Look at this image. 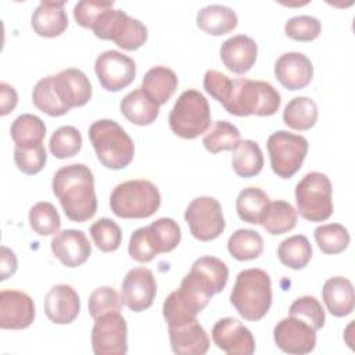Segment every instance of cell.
Instances as JSON below:
<instances>
[{
  "label": "cell",
  "instance_id": "60d3db41",
  "mask_svg": "<svg viewBox=\"0 0 355 355\" xmlns=\"http://www.w3.org/2000/svg\"><path fill=\"white\" fill-rule=\"evenodd\" d=\"M49 147L55 158H71L82 148V135L73 126H61L51 135Z\"/></svg>",
  "mask_w": 355,
  "mask_h": 355
},
{
  "label": "cell",
  "instance_id": "8fae6325",
  "mask_svg": "<svg viewBox=\"0 0 355 355\" xmlns=\"http://www.w3.org/2000/svg\"><path fill=\"white\" fill-rule=\"evenodd\" d=\"M184 220L193 237L200 241L215 240L223 233L226 226L219 201L208 196L191 200L184 211Z\"/></svg>",
  "mask_w": 355,
  "mask_h": 355
},
{
  "label": "cell",
  "instance_id": "52a82bcc",
  "mask_svg": "<svg viewBox=\"0 0 355 355\" xmlns=\"http://www.w3.org/2000/svg\"><path fill=\"white\" fill-rule=\"evenodd\" d=\"M168 122L176 136L189 140L198 137L211 126L208 100L198 90H184L171 110Z\"/></svg>",
  "mask_w": 355,
  "mask_h": 355
},
{
  "label": "cell",
  "instance_id": "836d02e7",
  "mask_svg": "<svg viewBox=\"0 0 355 355\" xmlns=\"http://www.w3.org/2000/svg\"><path fill=\"white\" fill-rule=\"evenodd\" d=\"M277 257L284 266L295 270L302 269L312 258L311 243L304 234L284 239L277 247Z\"/></svg>",
  "mask_w": 355,
  "mask_h": 355
},
{
  "label": "cell",
  "instance_id": "7402d4cb",
  "mask_svg": "<svg viewBox=\"0 0 355 355\" xmlns=\"http://www.w3.org/2000/svg\"><path fill=\"white\" fill-rule=\"evenodd\" d=\"M172 351L178 355H204L209 348V338L197 318L176 326H168Z\"/></svg>",
  "mask_w": 355,
  "mask_h": 355
},
{
  "label": "cell",
  "instance_id": "5b68a950",
  "mask_svg": "<svg viewBox=\"0 0 355 355\" xmlns=\"http://www.w3.org/2000/svg\"><path fill=\"white\" fill-rule=\"evenodd\" d=\"M89 139L97 159L108 169L126 168L135 155V144L125 129L112 119H98L89 128Z\"/></svg>",
  "mask_w": 355,
  "mask_h": 355
},
{
  "label": "cell",
  "instance_id": "83f0119b",
  "mask_svg": "<svg viewBox=\"0 0 355 355\" xmlns=\"http://www.w3.org/2000/svg\"><path fill=\"white\" fill-rule=\"evenodd\" d=\"M197 26L208 35L220 36L232 32L237 26L236 12L222 4H209L197 12Z\"/></svg>",
  "mask_w": 355,
  "mask_h": 355
},
{
  "label": "cell",
  "instance_id": "3957f363",
  "mask_svg": "<svg viewBox=\"0 0 355 355\" xmlns=\"http://www.w3.org/2000/svg\"><path fill=\"white\" fill-rule=\"evenodd\" d=\"M230 302L241 318L250 322L262 319L272 305V282L259 268L241 270L230 293Z\"/></svg>",
  "mask_w": 355,
  "mask_h": 355
},
{
  "label": "cell",
  "instance_id": "f1b7e54d",
  "mask_svg": "<svg viewBox=\"0 0 355 355\" xmlns=\"http://www.w3.org/2000/svg\"><path fill=\"white\" fill-rule=\"evenodd\" d=\"M232 166L241 178L257 176L263 166L262 150L254 140H240L233 148Z\"/></svg>",
  "mask_w": 355,
  "mask_h": 355
},
{
  "label": "cell",
  "instance_id": "d6a6232c",
  "mask_svg": "<svg viewBox=\"0 0 355 355\" xmlns=\"http://www.w3.org/2000/svg\"><path fill=\"white\" fill-rule=\"evenodd\" d=\"M269 197L259 187L243 189L236 200V211L241 220L252 225H261L263 212L269 205Z\"/></svg>",
  "mask_w": 355,
  "mask_h": 355
},
{
  "label": "cell",
  "instance_id": "f6af8a7d",
  "mask_svg": "<svg viewBox=\"0 0 355 355\" xmlns=\"http://www.w3.org/2000/svg\"><path fill=\"white\" fill-rule=\"evenodd\" d=\"M46 161L47 154L43 143L35 146H15L14 148V162L25 175L39 173L44 168Z\"/></svg>",
  "mask_w": 355,
  "mask_h": 355
},
{
  "label": "cell",
  "instance_id": "7c38bea8",
  "mask_svg": "<svg viewBox=\"0 0 355 355\" xmlns=\"http://www.w3.org/2000/svg\"><path fill=\"white\" fill-rule=\"evenodd\" d=\"M92 348L96 355L128 352V326L121 313H107L96 319L92 329Z\"/></svg>",
  "mask_w": 355,
  "mask_h": 355
},
{
  "label": "cell",
  "instance_id": "7dc6e473",
  "mask_svg": "<svg viewBox=\"0 0 355 355\" xmlns=\"http://www.w3.org/2000/svg\"><path fill=\"white\" fill-rule=\"evenodd\" d=\"M114 1H96V0H82L73 7V18L78 25L92 29L98 17L108 8H112Z\"/></svg>",
  "mask_w": 355,
  "mask_h": 355
},
{
  "label": "cell",
  "instance_id": "ee69618b",
  "mask_svg": "<svg viewBox=\"0 0 355 355\" xmlns=\"http://www.w3.org/2000/svg\"><path fill=\"white\" fill-rule=\"evenodd\" d=\"M122 297L108 286L96 288L89 297V313L96 320L107 313H119L122 309Z\"/></svg>",
  "mask_w": 355,
  "mask_h": 355
},
{
  "label": "cell",
  "instance_id": "484cf974",
  "mask_svg": "<svg viewBox=\"0 0 355 355\" xmlns=\"http://www.w3.org/2000/svg\"><path fill=\"white\" fill-rule=\"evenodd\" d=\"M178 89L176 73L162 65L148 69L141 80V90L158 105L165 104Z\"/></svg>",
  "mask_w": 355,
  "mask_h": 355
},
{
  "label": "cell",
  "instance_id": "bcb514c9",
  "mask_svg": "<svg viewBox=\"0 0 355 355\" xmlns=\"http://www.w3.org/2000/svg\"><path fill=\"white\" fill-rule=\"evenodd\" d=\"M284 32L297 42H312L320 35L322 24L312 15H297L286 22Z\"/></svg>",
  "mask_w": 355,
  "mask_h": 355
},
{
  "label": "cell",
  "instance_id": "4dcf8cb0",
  "mask_svg": "<svg viewBox=\"0 0 355 355\" xmlns=\"http://www.w3.org/2000/svg\"><path fill=\"white\" fill-rule=\"evenodd\" d=\"M283 121L294 130H308L318 121V105L311 97H294L284 107Z\"/></svg>",
  "mask_w": 355,
  "mask_h": 355
},
{
  "label": "cell",
  "instance_id": "2e32d148",
  "mask_svg": "<svg viewBox=\"0 0 355 355\" xmlns=\"http://www.w3.org/2000/svg\"><path fill=\"white\" fill-rule=\"evenodd\" d=\"M211 334L214 344L227 355H251L255 351L252 333L239 319H219Z\"/></svg>",
  "mask_w": 355,
  "mask_h": 355
},
{
  "label": "cell",
  "instance_id": "30bf717a",
  "mask_svg": "<svg viewBox=\"0 0 355 355\" xmlns=\"http://www.w3.org/2000/svg\"><path fill=\"white\" fill-rule=\"evenodd\" d=\"M266 148L273 172L282 179H288L301 168L308 153V140L301 135L276 130L268 137Z\"/></svg>",
  "mask_w": 355,
  "mask_h": 355
},
{
  "label": "cell",
  "instance_id": "681fc988",
  "mask_svg": "<svg viewBox=\"0 0 355 355\" xmlns=\"http://www.w3.org/2000/svg\"><path fill=\"white\" fill-rule=\"evenodd\" d=\"M204 89L209 96H212L223 105L232 89V80L222 72L208 69L204 75Z\"/></svg>",
  "mask_w": 355,
  "mask_h": 355
},
{
  "label": "cell",
  "instance_id": "ffe728a7",
  "mask_svg": "<svg viewBox=\"0 0 355 355\" xmlns=\"http://www.w3.org/2000/svg\"><path fill=\"white\" fill-rule=\"evenodd\" d=\"M44 313L55 324L72 323L80 311V300L69 284H55L44 295Z\"/></svg>",
  "mask_w": 355,
  "mask_h": 355
},
{
  "label": "cell",
  "instance_id": "8d00e7d4",
  "mask_svg": "<svg viewBox=\"0 0 355 355\" xmlns=\"http://www.w3.org/2000/svg\"><path fill=\"white\" fill-rule=\"evenodd\" d=\"M32 101L37 110L50 116H61L69 111V108L60 100L54 89L53 75L42 78L35 85L32 92Z\"/></svg>",
  "mask_w": 355,
  "mask_h": 355
},
{
  "label": "cell",
  "instance_id": "4316f807",
  "mask_svg": "<svg viewBox=\"0 0 355 355\" xmlns=\"http://www.w3.org/2000/svg\"><path fill=\"white\" fill-rule=\"evenodd\" d=\"M121 112L123 116L139 126H146L153 123L158 114H159V105L154 103L143 90L141 87L135 89L133 92L128 93L119 104Z\"/></svg>",
  "mask_w": 355,
  "mask_h": 355
},
{
  "label": "cell",
  "instance_id": "e575fe53",
  "mask_svg": "<svg viewBox=\"0 0 355 355\" xmlns=\"http://www.w3.org/2000/svg\"><path fill=\"white\" fill-rule=\"evenodd\" d=\"M10 135L15 146L42 144L46 136V125L33 114H22L11 123Z\"/></svg>",
  "mask_w": 355,
  "mask_h": 355
},
{
  "label": "cell",
  "instance_id": "ba28073f",
  "mask_svg": "<svg viewBox=\"0 0 355 355\" xmlns=\"http://www.w3.org/2000/svg\"><path fill=\"white\" fill-rule=\"evenodd\" d=\"M331 182L322 172L306 173L295 186L298 214L311 222H323L333 214Z\"/></svg>",
  "mask_w": 355,
  "mask_h": 355
},
{
  "label": "cell",
  "instance_id": "277c9868",
  "mask_svg": "<svg viewBox=\"0 0 355 355\" xmlns=\"http://www.w3.org/2000/svg\"><path fill=\"white\" fill-rule=\"evenodd\" d=\"M280 103V93L269 82L239 78L232 80L223 108L236 116H268L279 110Z\"/></svg>",
  "mask_w": 355,
  "mask_h": 355
},
{
  "label": "cell",
  "instance_id": "603a6c76",
  "mask_svg": "<svg viewBox=\"0 0 355 355\" xmlns=\"http://www.w3.org/2000/svg\"><path fill=\"white\" fill-rule=\"evenodd\" d=\"M223 65L234 73H245L252 68L258 55L255 40L247 35H236L225 40L219 50Z\"/></svg>",
  "mask_w": 355,
  "mask_h": 355
},
{
  "label": "cell",
  "instance_id": "ab89813d",
  "mask_svg": "<svg viewBox=\"0 0 355 355\" xmlns=\"http://www.w3.org/2000/svg\"><path fill=\"white\" fill-rule=\"evenodd\" d=\"M29 225L35 233L40 236H51L58 233L61 219L57 208L51 202L40 201L29 211Z\"/></svg>",
  "mask_w": 355,
  "mask_h": 355
},
{
  "label": "cell",
  "instance_id": "4fadbf2b",
  "mask_svg": "<svg viewBox=\"0 0 355 355\" xmlns=\"http://www.w3.org/2000/svg\"><path fill=\"white\" fill-rule=\"evenodd\" d=\"M94 71L103 89L119 92L133 82L136 62L121 51L107 50L96 58Z\"/></svg>",
  "mask_w": 355,
  "mask_h": 355
},
{
  "label": "cell",
  "instance_id": "44dd1931",
  "mask_svg": "<svg viewBox=\"0 0 355 355\" xmlns=\"http://www.w3.org/2000/svg\"><path fill=\"white\" fill-rule=\"evenodd\" d=\"M53 85L60 100L71 110L82 107L92 98V85L87 76L76 68H67L53 75Z\"/></svg>",
  "mask_w": 355,
  "mask_h": 355
},
{
  "label": "cell",
  "instance_id": "c3c4849f",
  "mask_svg": "<svg viewBox=\"0 0 355 355\" xmlns=\"http://www.w3.org/2000/svg\"><path fill=\"white\" fill-rule=\"evenodd\" d=\"M128 251H129V255L140 263H147L157 257L155 251L153 250V247L148 241L146 226L139 227L132 233Z\"/></svg>",
  "mask_w": 355,
  "mask_h": 355
},
{
  "label": "cell",
  "instance_id": "5bb4252c",
  "mask_svg": "<svg viewBox=\"0 0 355 355\" xmlns=\"http://www.w3.org/2000/svg\"><path fill=\"white\" fill-rule=\"evenodd\" d=\"M275 344L286 354L304 355L316 345V330L298 318L290 316L277 322L273 329Z\"/></svg>",
  "mask_w": 355,
  "mask_h": 355
},
{
  "label": "cell",
  "instance_id": "7a4b0ae2",
  "mask_svg": "<svg viewBox=\"0 0 355 355\" xmlns=\"http://www.w3.org/2000/svg\"><path fill=\"white\" fill-rule=\"evenodd\" d=\"M53 193L60 200L64 214L73 222H86L97 211L94 176L85 164L60 168L53 176Z\"/></svg>",
  "mask_w": 355,
  "mask_h": 355
},
{
  "label": "cell",
  "instance_id": "d590c367",
  "mask_svg": "<svg viewBox=\"0 0 355 355\" xmlns=\"http://www.w3.org/2000/svg\"><path fill=\"white\" fill-rule=\"evenodd\" d=\"M227 250L237 261L255 259L263 251V239L252 229H237L227 240Z\"/></svg>",
  "mask_w": 355,
  "mask_h": 355
},
{
  "label": "cell",
  "instance_id": "d4e9b609",
  "mask_svg": "<svg viewBox=\"0 0 355 355\" xmlns=\"http://www.w3.org/2000/svg\"><path fill=\"white\" fill-rule=\"evenodd\" d=\"M322 298L327 311L337 318L349 315L355 306L354 286L343 276H334L324 282Z\"/></svg>",
  "mask_w": 355,
  "mask_h": 355
},
{
  "label": "cell",
  "instance_id": "b9f144b4",
  "mask_svg": "<svg viewBox=\"0 0 355 355\" xmlns=\"http://www.w3.org/2000/svg\"><path fill=\"white\" fill-rule=\"evenodd\" d=\"M288 315L308 323L316 331L324 326L326 315L322 304L313 295H302L297 298L288 308Z\"/></svg>",
  "mask_w": 355,
  "mask_h": 355
},
{
  "label": "cell",
  "instance_id": "816d5d0a",
  "mask_svg": "<svg viewBox=\"0 0 355 355\" xmlns=\"http://www.w3.org/2000/svg\"><path fill=\"white\" fill-rule=\"evenodd\" d=\"M17 257L8 247L1 245L0 252V280H6L17 270Z\"/></svg>",
  "mask_w": 355,
  "mask_h": 355
},
{
  "label": "cell",
  "instance_id": "9c48e42d",
  "mask_svg": "<svg viewBox=\"0 0 355 355\" xmlns=\"http://www.w3.org/2000/svg\"><path fill=\"white\" fill-rule=\"evenodd\" d=\"M93 33L103 40H112L123 50H137L148 36L147 28L139 19L129 17L123 10H105L92 28Z\"/></svg>",
  "mask_w": 355,
  "mask_h": 355
},
{
  "label": "cell",
  "instance_id": "6da1fadb",
  "mask_svg": "<svg viewBox=\"0 0 355 355\" xmlns=\"http://www.w3.org/2000/svg\"><path fill=\"white\" fill-rule=\"evenodd\" d=\"M229 279L226 263L216 257H201L194 261L180 287L164 301L162 313L168 326H176L197 318L214 294L220 293Z\"/></svg>",
  "mask_w": 355,
  "mask_h": 355
},
{
  "label": "cell",
  "instance_id": "f907efd6",
  "mask_svg": "<svg viewBox=\"0 0 355 355\" xmlns=\"http://www.w3.org/2000/svg\"><path fill=\"white\" fill-rule=\"evenodd\" d=\"M17 103H18V94L15 89L8 83L1 82L0 83V114L3 116L10 114L15 108Z\"/></svg>",
  "mask_w": 355,
  "mask_h": 355
},
{
  "label": "cell",
  "instance_id": "7bdbcfd3",
  "mask_svg": "<svg viewBox=\"0 0 355 355\" xmlns=\"http://www.w3.org/2000/svg\"><path fill=\"white\" fill-rule=\"evenodd\" d=\"M90 236L98 250L112 252L119 248L122 241V230L112 219L101 218L90 226Z\"/></svg>",
  "mask_w": 355,
  "mask_h": 355
},
{
  "label": "cell",
  "instance_id": "d6986e66",
  "mask_svg": "<svg viewBox=\"0 0 355 355\" xmlns=\"http://www.w3.org/2000/svg\"><path fill=\"white\" fill-rule=\"evenodd\" d=\"M275 75L287 90L294 92L306 87L313 78L311 60L297 51L282 54L275 62Z\"/></svg>",
  "mask_w": 355,
  "mask_h": 355
},
{
  "label": "cell",
  "instance_id": "f35d334b",
  "mask_svg": "<svg viewBox=\"0 0 355 355\" xmlns=\"http://www.w3.org/2000/svg\"><path fill=\"white\" fill-rule=\"evenodd\" d=\"M318 247L323 254H340L349 244V233L340 223H326L318 226L313 232Z\"/></svg>",
  "mask_w": 355,
  "mask_h": 355
},
{
  "label": "cell",
  "instance_id": "9a60e30c",
  "mask_svg": "<svg viewBox=\"0 0 355 355\" xmlns=\"http://www.w3.org/2000/svg\"><path fill=\"white\" fill-rule=\"evenodd\" d=\"M157 294V282L147 268H133L123 277L121 297L133 312H141L153 305Z\"/></svg>",
  "mask_w": 355,
  "mask_h": 355
},
{
  "label": "cell",
  "instance_id": "74e56055",
  "mask_svg": "<svg viewBox=\"0 0 355 355\" xmlns=\"http://www.w3.org/2000/svg\"><path fill=\"white\" fill-rule=\"evenodd\" d=\"M240 141V130L227 121H216L202 139L204 147L212 153L233 150Z\"/></svg>",
  "mask_w": 355,
  "mask_h": 355
},
{
  "label": "cell",
  "instance_id": "8992f818",
  "mask_svg": "<svg viewBox=\"0 0 355 355\" xmlns=\"http://www.w3.org/2000/svg\"><path fill=\"white\" fill-rule=\"evenodd\" d=\"M161 194L158 187L146 179L126 180L115 186L110 196L111 211L123 219H143L158 211Z\"/></svg>",
  "mask_w": 355,
  "mask_h": 355
},
{
  "label": "cell",
  "instance_id": "ac0fdd59",
  "mask_svg": "<svg viewBox=\"0 0 355 355\" xmlns=\"http://www.w3.org/2000/svg\"><path fill=\"white\" fill-rule=\"evenodd\" d=\"M51 251L67 268H76L85 263L92 254V244L82 230L65 229L51 240Z\"/></svg>",
  "mask_w": 355,
  "mask_h": 355
},
{
  "label": "cell",
  "instance_id": "1f68e13d",
  "mask_svg": "<svg viewBox=\"0 0 355 355\" xmlns=\"http://www.w3.org/2000/svg\"><path fill=\"white\" fill-rule=\"evenodd\" d=\"M146 229L148 241L157 255L171 252L180 243L182 232L172 218H158L151 225L146 226Z\"/></svg>",
  "mask_w": 355,
  "mask_h": 355
},
{
  "label": "cell",
  "instance_id": "cb8c5ba5",
  "mask_svg": "<svg viewBox=\"0 0 355 355\" xmlns=\"http://www.w3.org/2000/svg\"><path fill=\"white\" fill-rule=\"evenodd\" d=\"M64 6V1H40L31 18L33 31L43 37H55L64 33L68 26Z\"/></svg>",
  "mask_w": 355,
  "mask_h": 355
},
{
  "label": "cell",
  "instance_id": "e0dca14e",
  "mask_svg": "<svg viewBox=\"0 0 355 355\" xmlns=\"http://www.w3.org/2000/svg\"><path fill=\"white\" fill-rule=\"evenodd\" d=\"M35 319L33 300L19 290H3L0 293V327L21 330L32 324Z\"/></svg>",
  "mask_w": 355,
  "mask_h": 355
},
{
  "label": "cell",
  "instance_id": "f546056e",
  "mask_svg": "<svg viewBox=\"0 0 355 355\" xmlns=\"http://www.w3.org/2000/svg\"><path fill=\"white\" fill-rule=\"evenodd\" d=\"M261 225L272 236L287 233L297 225V211L287 201H272L263 212Z\"/></svg>",
  "mask_w": 355,
  "mask_h": 355
}]
</instances>
